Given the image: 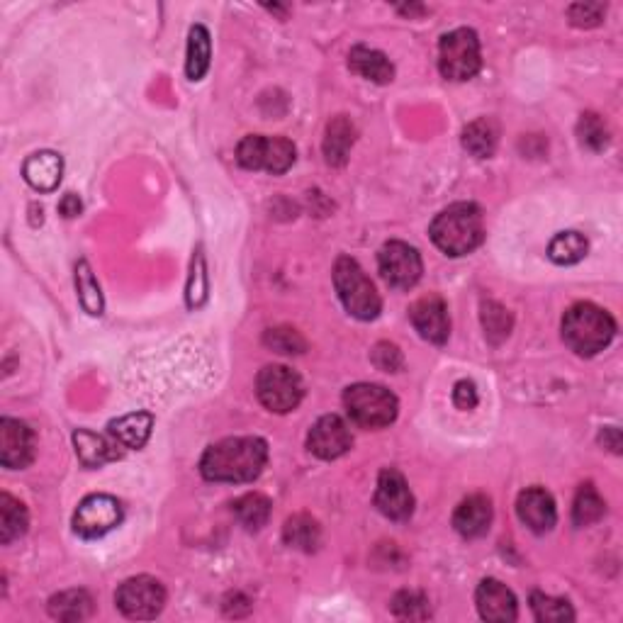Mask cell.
Returning <instances> with one entry per match:
<instances>
[{
  "mask_svg": "<svg viewBox=\"0 0 623 623\" xmlns=\"http://www.w3.org/2000/svg\"><path fill=\"white\" fill-rule=\"evenodd\" d=\"M76 288H78V300H81L83 310L93 317L103 314V293H100V285L95 280V275L88 266V261H78L76 266Z\"/></svg>",
  "mask_w": 623,
  "mask_h": 623,
  "instance_id": "cell-32",
  "label": "cell"
},
{
  "mask_svg": "<svg viewBox=\"0 0 623 623\" xmlns=\"http://www.w3.org/2000/svg\"><path fill=\"white\" fill-rule=\"evenodd\" d=\"M392 611H395V616H400V619L409 621H424L431 616L429 599L419 592H407V589L395 594V599H392Z\"/></svg>",
  "mask_w": 623,
  "mask_h": 623,
  "instance_id": "cell-37",
  "label": "cell"
},
{
  "mask_svg": "<svg viewBox=\"0 0 623 623\" xmlns=\"http://www.w3.org/2000/svg\"><path fill=\"white\" fill-rule=\"evenodd\" d=\"M256 395L271 412L288 414L297 409V404L305 397V385L293 368L266 366L256 378Z\"/></svg>",
  "mask_w": 623,
  "mask_h": 623,
  "instance_id": "cell-8",
  "label": "cell"
},
{
  "mask_svg": "<svg viewBox=\"0 0 623 623\" xmlns=\"http://www.w3.org/2000/svg\"><path fill=\"white\" fill-rule=\"evenodd\" d=\"M587 249V237H582L580 232H560L550 241L548 258L558 266H572V263H580L587 256Z\"/></svg>",
  "mask_w": 623,
  "mask_h": 623,
  "instance_id": "cell-29",
  "label": "cell"
},
{
  "mask_svg": "<svg viewBox=\"0 0 623 623\" xmlns=\"http://www.w3.org/2000/svg\"><path fill=\"white\" fill-rule=\"evenodd\" d=\"M122 524V507L110 495H91L78 504L74 531L83 538H100Z\"/></svg>",
  "mask_w": 623,
  "mask_h": 623,
  "instance_id": "cell-11",
  "label": "cell"
},
{
  "mask_svg": "<svg viewBox=\"0 0 623 623\" xmlns=\"http://www.w3.org/2000/svg\"><path fill=\"white\" fill-rule=\"evenodd\" d=\"M577 137H580L582 147L592 151H602L609 144V127L599 115L594 112H585L577 122Z\"/></svg>",
  "mask_w": 623,
  "mask_h": 623,
  "instance_id": "cell-36",
  "label": "cell"
},
{
  "mask_svg": "<svg viewBox=\"0 0 623 623\" xmlns=\"http://www.w3.org/2000/svg\"><path fill=\"white\" fill-rule=\"evenodd\" d=\"M61 173H64V159L54 151H37L22 166V176L39 193H52L59 188Z\"/></svg>",
  "mask_w": 623,
  "mask_h": 623,
  "instance_id": "cell-19",
  "label": "cell"
},
{
  "mask_svg": "<svg viewBox=\"0 0 623 623\" xmlns=\"http://www.w3.org/2000/svg\"><path fill=\"white\" fill-rule=\"evenodd\" d=\"M93 611V599L86 589H66L49 599V616L56 621H83Z\"/></svg>",
  "mask_w": 623,
  "mask_h": 623,
  "instance_id": "cell-24",
  "label": "cell"
},
{
  "mask_svg": "<svg viewBox=\"0 0 623 623\" xmlns=\"http://www.w3.org/2000/svg\"><path fill=\"white\" fill-rule=\"evenodd\" d=\"M606 5L602 3H575L568 8L570 22L575 27H597L604 20Z\"/></svg>",
  "mask_w": 623,
  "mask_h": 623,
  "instance_id": "cell-39",
  "label": "cell"
},
{
  "mask_svg": "<svg viewBox=\"0 0 623 623\" xmlns=\"http://www.w3.org/2000/svg\"><path fill=\"white\" fill-rule=\"evenodd\" d=\"M207 266H205V256L198 249L193 256V268H190V278H188V288H185V302H188L190 310H200L202 305L207 302Z\"/></svg>",
  "mask_w": 623,
  "mask_h": 623,
  "instance_id": "cell-35",
  "label": "cell"
},
{
  "mask_svg": "<svg viewBox=\"0 0 623 623\" xmlns=\"http://www.w3.org/2000/svg\"><path fill=\"white\" fill-rule=\"evenodd\" d=\"M497 139L499 132L495 122L487 120V117L470 122V125L463 129V149L468 151V154H473L475 159H490L497 149Z\"/></svg>",
  "mask_w": 623,
  "mask_h": 623,
  "instance_id": "cell-26",
  "label": "cell"
},
{
  "mask_svg": "<svg viewBox=\"0 0 623 623\" xmlns=\"http://www.w3.org/2000/svg\"><path fill=\"white\" fill-rule=\"evenodd\" d=\"M268 463V446L258 436L224 439L205 451L200 470L210 482H251Z\"/></svg>",
  "mask_w": 623,
  "mask_h": 623,
  "instance_id": "cell-1",
  "label": "cell"
},
{
  "mask_svg": "<svg viewBox=\"0 0 623 623\" xmlns=\"http://www.w3.org/2000/svg\"><path fill=\"white\" fill-rule=\"evenodd\" d=\"M81 210H83V202L76 193H66L59 202V212L66 217V220H74V217L81 215Z\"/></svg>",
  "mask_w": 623,
  "mask_h": 623,
  "instance_id": "cell-42",
  "label": "cell"
},
{
  "mask_svg": "<svg viewBox=\"0 0 623 623\" xmlns=\"http://www.w3.org/2000/svg\"><path fill=\"white\" fill-rule=\"evenodd\" d=\"M482 66L480 39L468 27L448 32L439 44V69L451 81H470Z\"/></svg>",
  "mask_w": 623,
  "mask_h": 623,
  "instance_id": "cell-6",
  "label": "cell"
},
{
  "mask_svg": "<svg viewBox=\"0 0 623 623\" xmlns=\"http://www.w3.org/2000/svg\"><path fill=\"white\" fill-rule=\"evenodd\" d=\"M234 514H237L239 524L249 531H258L268 524L271 519V502L266 497L251 492V495L239 497L234 502Z\"/></svg>",
  "mask_w": 623,
  "mask_h": 623,
  "instance_id": "cell-30",
  "label": "cell"
},
{
  "mask_svg": "<svg viewBox=\"0 0 623 623\" xmlns=\"http://www.w3.org/2000/svg\"><path fill=\"white\" fill-rule=\"evenodd\" d=\"M516 514L521 524H526L533 533H548L558 521V509H555L553 497L541 487H529L516 499Z\"/></svg>",
  "mask_w": 623,
  "mask_h": 623,
  "instance_id": "cell-17",
  "label": "cell"
},
{
  "mask_svg": "<svg viewBox=\"0 0 623 623\" xmlns=\"http://www.w3.org/2000/svg\"><path fill=\"white\" fill-rule=\"evenodd\" d=\"M74 446H76V456L81 460L86 468H100V465L110 463V460L120 458V451H117L115 439L108 441L105 436L93 434L88 429H78L74 434Z\"/></svg>",
  "mask_w": 623,
  "mask_h": 623,
  "instance_id": "cell-20",
  "label": "cell"
},
{
  "mask_svg": "<svg viewBox=\"0 0 623 623\" xmlns=\"http://www.w3.org/2000/svg\"><path fill=\"white\" fill-rule=\"evenodd\" d=\"M35 458V436L18 419H0V463L8 470H22Z\"/></svg>",
  "mask_w": 623,
  "mask_h": 623,
  "instance_id": "cell-14",
  "label": "cell"
},
{
  "mask_svg": "<svg viewBox=\"0 0 623 623\" xmlns=\"http://www.w3.org/2000/svg\"><path fill=\"white\" fill-rule=\"evenodd\" d=\"M283 541L288 543L290 548L312 553V550H317L319 541H322V529H319V524L312 519V516L295 514L285 521Z\"/></svg>",
  "mask_w": 623,
  "mask_h": 623,
  "instance_id": "cell-27",
  "label": "cell"
},
{
  "mask_svg": "<svg viewBox=\"0 0 623 623\" xmlns=\"http://www.w3.org/2000/svg\"><path fill=\"white\" fill-rule=\"evenodd\" d=\"M237 161L249 171H268L280 176L295 164V144L283 137L249 134L239 142Z\"/></svg>",
  "mask_w": 623,
  "mask_h": 623,
  "instance_id": "cell-7",
  "label": "cell"
},
{
  "mask_svg": "<svg viewBox=\"0 0 623 623\" xmlns=\"http://www.w3.org/2000/svg\"><path fill=\"white\" fill-rule=\"evenodd\" d=\"M409 317L422 339L431 341V344H446L448 334H451V317H448L446 302L439 295H426L414 302Z\"/></svg>",
  "mask_w": 623,
  "mask_h": 623,
  "instance_id": "cell-15",
  "label": "cell"
},
{
  "mask_svg": "<svg viewBox=\"0 0 623 623\" xmlns=\"http://www.w3.org/2000/svg\"><path fill=\"white\" fill-rule=\"evenodd\" d=\"M375 507L392 521H407L414 514V495L400 470L385 468L378 477Z\"/></svg>",
  "mask_w": 623,
  "mask_h": 623,
  "instance_id": "cell-12",
  "label": "cell"
},
{
  "mask_svg": "<svg viewBox=\"0 0 623 623\" xmlns=\"http://www.w3.org/2000/svg\"><path fill=\"white\" fill-rule=\"evenodd\" d=\"M351 446L353 436L349 424L341 417H336V414H327V417L319 419V422L310 429V436H307V448H310V453H314V456L322 460L341 458L344 453H349Z\"/></svg>",
  "mask_w": 623,
  "mask_h": 623,
  "instance_id": "cell-13",
  "label": "cell"
},
{
  "mask_svg": "<svg viewBox=\"0 0 623 623\" xmlns=\"http://www.w3.org/2000/svg\"><path fill=\"white\" fill-rule=\"evenodd\" d=\"M27 526H30V516H27L25 504L10 495H0V543L3 546L13 543L27 531Z\"/></svg>",
  "mask_w": 623,
  "mask_h": 623,
  "instance_id": "cell-28",
  "label": "cell"
},
{
  "mask_svg": "<svg viewBox=\"0 0 623 623\" xmlns=\"http://www.w3.org/2000/svg\"><path fill=\"white\" fill-rule=\"evenodd\" d=\"M531 609L533 616L543 623H565L575 619V611L568 599H558V597H548V594H531Z\"/></svg>",
  "mask_w": 623,
  "mask_h": 623,
  "instance_id": "cell-34",
  "label": "cell"
},
{
  "mask_svg": "<svg viewBox=\"0 0 623 623\" xmlns=\"http://www.w3.org/2000/svg\"><path fill=\"white\" fill-rule=\"evenodd\" d=\"M349 66L353 74L368 78L373 83H380V86H385V83H390L395 78V66L378 49L353 47L349 54Z\"/></svg>",
  "mask_w": 623,
  "mask_h": 623,
  "instance_id": "cell-21",
  "label": "cell"
},
{
  "mask_svg": "<svg viewBox=\"0 0 623 623\" xmlns=\"http://www.w3.org/2000/svg\"><path fill=\"white\" fill-rule=\"evenodd\" d=\"M115 604L127 619L134 621H149L161 614L166 604V589L159 580L149 575L132 577V580L122 582L115 594Z\"/></svg>",
  "mask_w": 623,
  "mask_h": 623,
  "instance_id": "cell-9",
  "label": "cell"
},
{
  "mask_svg": "<svg viewBox=\"0 0 623 623\" xmlns=\"http://www.w3.org/2000/svg\"><path fill=\"white\" fill-rule=\"evenodd\" d=\"M378 266L383 278L397 290L414 288L424 271L419 251L404 241H387L378 254Z\"/></svg>",
  "mask_w": 623,
  "mask_h": 623,
  "instance_id": "cell-10",
  "label": "cell"
},
{
  "mask_svg": "<svg viewBox=\"0 0 623 623\" xmlns=\"http://www.w3.org/2000/svg\"><path fill=\"white\" fill-rule=\"evenodd\" d=\"M482 329H485V336L490 344H502L509 334H512V314L507 312V307H502L495 300L482 302Z\"/></svg>",
  "mask_w": 623,
  "mask_h": 623,
  "instance_id": "cell-31",
  "label": "cell"
},
{
  "mask_svg": "<svg viewBox=\"0 0 623 623\" xmlns=\"http://www.w3.org/2000/svg\"><path fill=\"white\" fill-rule=\"evenodd\" d=\"M263 344L278 353H288V356H293V353H305L307 349V341L302 339L300 331L290 327L268 329L266 336H263Z\"/></svg>",
  "mask_w": 623,
  "mask_h": 623,
  "instance_id": "cell-38",
  "label": "cell"
},
{
  "mask_svg": "<svg viewBox=\"0 0 623 623\" xmlns=\"http://www.w3.org/2000/svg\"><path fill=\"white\" fill-rule=\"evenodd\" d=\"M477 611L485 621L492 623H509L516 621L519 609H516V597L507 585H502L499 580H482L475 594Z\"/></svg>",
  "mask_w": 623,
  "mask_h": 623,
  "instance_id": "cell-16",
  "label": "cell"
},
{
  "mask_svg": "<svg viewBox=\"0 0 623 623\" xmlns=\"http://www.w3.org/2000/svg\"><path fill=\"white\" fill-rule=\"evenodd\" d=\"M429 234L446 256H465L485 239V220L473 202H456L436 217Z\"/></svg>",
  "mask_w": 623,
  "mask_h": 623,
  "instance_id": "cell-2",
  "label": "cell"
},
{
  "mask_svg": "<svg viewBox=\"0 0 623 623\" xmlns=\"http://www.w3.org/2000/svg\"><path fill=\"white\" fill-rule=\"evenodd\" d=\"M453 402H456L458 409H473L477 404V390L470 380H460L456 383V390H453Z\"/></svg>",
  "mask_w": 623,
  "mask_h": 623,
  "instance_id": "cell-41",
  "label": "cell"
},
{
  "mask_svg": "<svg viewBox=\"0 0 623 623\" xmlns=\"http://www.w3.org/2000/svg\"><path fill=\"white\" fill-rule=\"evenodd\" d=\"M353 144H356V127L346 115H336L327 125V137H324L327 164L344 166L349 161Z\"/></svg>",
  "mask_w": 623,
  "mask_h": 623,
  "instance_id": "cell-22",
  "label": "cell"
},
{
  "mask_svg": "<svg viewBox=\"0 0 623 623\" xmlns=\"http://www.w3.org/2000/svg\"><path fill=\"white\" fill-rule=\"evenodd\" d=\"M599 441H602L606 448H611L614 453L621 451V434H619V429H616V426H609V429H604L602 436H599Z\"/></svg>",
  "mask_w": 623,
  "mask_h": 623,
  "instance_id": "cell-43",
  "label": "cell"
},
{
  "mask_svg": "<svg viewBox=\"0 0 623 623\" xmlns=\"http://www.w3.org/2000/svg\"><path fill=\"white\" fill-rule=\"evenodd\" d=\"M154 417L149 412H132L110 422V436L125 448H142L149 441Z\"/></svg>",
  "mask_w": 623,
  "mask_h": 623,
  "instance_id": "cell-23",
  "label": "cell"
},
{
  "mask_svg": "<svg viewBox=\"0 0 623 623\" xmlns=\"http://www.w3.org/2000/svg\"><path fill=\"white\" fill-rule=\"evenodd\" d=\"M334 285L339 300L344 302L346 312L353 314L356 319L370 322L383 310V300H380L378 290H375L373 280L368 278L366 271L358 266L349 256H341L334 266Z\"/></svg>",
  "mask_w": 623,
  "mask_h": 623,
  "instance_id": "cell-4",
  "label": "cell"
},
{
  "mask_svg": "<svg viewBox=\"0 0 623 623\" xmlns=\"http://www.w3.org/2000/svg\"><path fill=\"white\" fill-rule=\"evenodd\" d=\"M344 404L351 422L363 426V429H383V426H390L397 419V412H400L397 397L387 387L373 383L351 385L344 392Z\"/></svg>",
  "mask_w": 623,
  "mask_h": 623,
  "instance_id": "cell-5",
  "label": "cell"
},
{
  "mask_svg": "<svg viewBox=\"0 0 623 623\" xmlns=\"http://www.w3.org/2000/svg\"><path fill=\"white\" fill-rule=\"evenodd\" d=\"M492 502L485 495H470L458 504L453 514V526L463 538H480L490 531Z\"/></svg>",
  "mask_w": 623,
  "mask_h": 623,
  "instance_id": "cell-18",
  "label": "cell"
},
{
  "mask_svg": "<svg viewBox=\"0 0 623 623\" xmlns=\"http://www.w3.org/2000/svg\"><path fill=\"white\" fill-rule=\"evenodd\" d=\"M210 56V32L202 25H195L188 37V61H185V74H188L190 81H202L205 78L207 71H210Z\"/></svg>",
  "mask_w": 623,
  "mask_h": 623,
  "instance_id": "cell-25",
  "label": "cell"
},
{
  "mask_svg": "<svg viewBox=\"0 0 623 623\" xmlns=\"http://www.w3.org/2000/svg\"><path fill=\"white\" fill-rule=\"evenodd\" d=\"M606 512L604 499L594 490V485H582L577 492L575 504H572V521L577 526H592L602 519Z\"/></svg>",
  "mask_w": 623,
  "mask_h": 623,
  "instance_id": "cell-33",
  "label": "cell"
},
{
  "mask_svg": "<svg viewBox=\"0 0 623 623\" xmlns=\"http://www.w3.org/2000/svg\"><path fill=\"white\" fill-rule=\"evenodd\" d=\"M616 336V322L609 312L592 302H577L563 317V341L580 356H597Z\"/></svg>",
  "mask_w": 623,
  "mask_h": 623,
  "instance_id": "cell-3",
  "label": "cell"
},
{
  "mask_svg": "<svg viewBox=\"0 0 623 623\" xmlns=\"http://www.w3.org/2000/svg\"><path fill=\"white\" fill-rule=\"evenodd\" d=\"M373 363H375V368L385 370V373H400L404 366V358L395 344L380 341V344L373 349Z\"/></svg>",
  "mask_w": 623,
  "mask_h": 623,
  "instance_id": "cell-40",
  "label": "cell"
}]
</instances>
